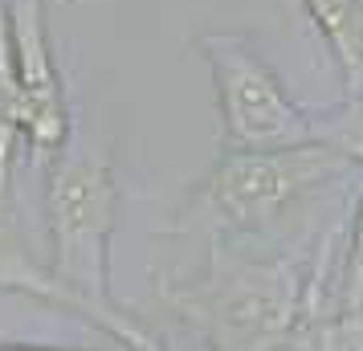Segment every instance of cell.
Segmentation results:
<instances>
[{"label":"cell","mask_w":363,"mask_h":351,"mask_svg":"<svg viewBox=\"0 0 363 351\" xmlns=\"http://www.w3.org/2000/svg\"><path fill=\"white\" fill-rule=\"evenodd\" d=\"M311 282L286 257H245L213 241L188 282H160L155 302L196 335L204 351H290Z\"/></svg>","instance_id":"1"},{"label":"cell","mask_w":363,"mask_h":351,"mask_svg":"<svg viewBox=\"0 0 363 351\" xmlns=\"http://www.w3.org/2000/svg\"><path fill=\"white\" fill-rule=\"evenodd\" d=\"M118 225V184L106 155L74 143L50 160L45 176V229L50 269L82 302V318L111 331L127 315L111 299V237Z\"/></svg>","instance_id":"2"},{"label":"cell","mask_w":363,"mask_h":351,"mask_svg":"<svg viewBox=\"0 0 363 351\" xmlns=\"http://www.w3.org/2000/svg\"><path fill=\"white\" fill-rule=\"evenodd\" d=\"M351 167L355 164L327 143L220 151L213 176L204 184V208L216 217L220 229L257 233V229H269L274 221H281L318 184L339 180Z\"/></svg>","instance_id":"3"},{"label":"cell","mask_w":363,"mask_h":351,"mask_svg":"<svg viewBox=\"0 0 363 351\" xmlns=\"http://www.w3.org/2000/svg\"><path fill=\"white\" fill-rule=\"evenodd\" d=\"M200 53L208 57L220 115L225 151H265L314 143V115L302 111L265 53L241 33H204Z\"/></svg>","instance_id":"4"},{"label":"cell","mask_w":363,"mask_h":351,"mask_svg":"<svg viewBox=\"0 0 363 351\" xmlns=\"http://www.w3.org/2000/svg\"><path fill=\"white\" fill-rule=\"evenodd\" d=\"M4 9H9L13 62L25 90V147L33 164H50L69 143V106L45 29V0H4Z\"/></svg>","instance_id":"5"},{"label":"cell","mask_w":363,"mask_h":351,"mask_svg":"<svg viewBox=\"0 0 363 351\" xmlns=\"http://www.w3.org/2000/svg\"><path fill=\"white\" fill-rule=\"evenodd\" d=\"M0 290L9 294H29L37 302H50L57 311H69V315L82 318V302L74 290L57 282V274L50 269V262H41L29 241L9 217H0Z\"/></svg>","instance_id":"6"},{"label":"cell","mask_w":363,"mask_h":351,"mask_svg":"<svg viewBox=\"0 0 363 351\" xmlns=\"http://www.w3.org/2000/svg\"><path fill=\"white\" fill-rule=\"evenodd\" d=\"M302 9L339 62L347 94H363V0H302Z\"/></svg>","instance_id":"7"},{"label":"cell","mask_w":363,"mask_h":351,"mask_svg":"<svg viewBox=\"0 0 363 351\" xmlns=\"http://www.w3.org/2000/svg\"><path fill=\"white\" fill-rule=\"evenodd\" d=\"M21 143H25V90L13 62V41H9V9H0V201L9 196Z\"/></svg>","instance_id":"8"},{"label":"cell","mask_w":363,"mask_h":351,"mask_svg":"<svg viewBox=\"0 0 363 351\" xmlns=\"http://www.w3.org/2000/svg\"><path fill=\"white\" fill-rule=\"evenodd\" d=\"M314 143H327L363 167V94H347L343 106L314 115Z\"/></svg>","instance_id":"9"},{"label":"cell","mask_w":363,"mask_h":351,"mask_svg":"<svg viewBox=\"0 0 363 351\" xmlns=\"http://www.w3.org/2000/svg\"><path fill=\"white\" fill-rule=\"evenodd\" d=\"M339 302L343 311H363V196L355 204V217H351V233L343 245V269H339Z\"/></svg>","instance_id":"10"},{"label":"cell","mask_w":363,"mask_h":351,"mask_svg":"<svg viewBox=\"0 0 363 351\" xmlns=\"http://www.w3.org/2000/svg\"><path fill=\"white\" fill-rule=\"evenodd\" d=\"M106 335H111L115 343H123L127 351H167L164 343L155 339V335L139 327V318H135V315H123V318H118V323H115V327H111Z\"/></svg>","instance_id":"11"},{"label":"cell","mask_w":363,"mask_h":351,"mask_svg":"<svg viewBox=\"0 0 363 351\" xmlns=\"http://www.w3.org/2000/svg\"><path fill=\"white\" fill-rule=\"evenodd\" d=\"M0 351H78V347H50V343H0Z\"/></svg>","instance_id":"12"},{"label":"cell","mask_w":363,"mask_h":351,"mask_svg":"<svg viewBox=\"0 0 363 351\" xmlns=\"http://www.w3.org/2000/svg\"><path fill=\"white\" fill-rule=\"evenodd\" d=\"M0 9H4V0H0Z\"/></svg>","instance_id":"13"}]
</instances>
